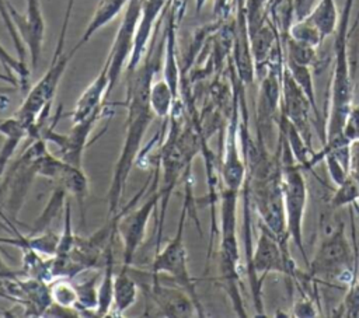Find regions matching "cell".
<instances>
[{"label": "cell", "instance_id": "6da1fadb", "mask_svg": "<svg viewBox=\"0 0 359 318\" xmlns=\"http://www.w3.org/2000/svg\"><path fill=\"white\" fill-rule=\"evenodd\" d=\"M163 46L164 39L161 41L157 50L149 48L140 63L133 70L128 71L125 99L128 115L122 148L119 153V158L115 164L112 179L107 193L108 219H114L119 213L118 209L125 192L128 177L137 160L143 137L153 118L156 116L150 106V90L154 81V74L158 67Z\"/></svg>", "mask_w": 359, "mask_h": 318}, {"label": "cell", "instance_id": "7a4b0ae2", "mask_svg": "<svg viewBox=\"0 0 359 318\" xmlns=\"http://www.w3.org/2000/svg\"><path fill=\"white\" fill-rule=\"evenodd\" d=\"M355 0H345L342 13L339 14L334 39V70L330 90V112L325 127V141L323 144L345 146L351 144L342 136L346 116L352 108V80L348 60V36L349 20Z\"/></svg>", "mask_w": 359, "mask_h": 318}, {"label": "cell", "instance_id": "3957f363", "mask_svg": "<svg viewBox=\"0 0 359 318\" xmlns=\"http://www.w3.org/2000/svg\"><path fill=\"white\" fill-rule=\"evenodd\" d=\"M74 0L67 1L66 7V15L63 20L62 31L56 43V49L53 52V57L50 62V66L43 73V76L36 81L28 91L24 102L14 113L15 118H18L24 125L29 129V139H38L41 137V130L49 116L52 101L55 98V94L57 91L59 83L67 69L69 62L74 56V53L65 52V41H66V31L70 20V14L73 10Z\"/></svg>", "mask_w": 359, "mask_h": 318}, {"label": "cell", "instance_id": "277c9868", "mask_svg": "<svg viewBox=\"0 0 359 318\" xmlns=\"http://www.w3.org/2000/svg\"><path fill=\"white\" fill-rule=\"evenodd\" d=\"M321 240L311 261H309V275L311 279L323 282L345 283L355 279V254L345 234V224L341 219L324 216L321 219Z\"/></svg>", "mask_w": 359, "mask_h": 318}, {"label": "cell", "instance_id": "5b68a950", "mask_svg": "<svg viewBox=\"0 0 359 318\" xmlns=\"http://www.w3.org/2000/svg\"><path fill=\"white\" fill-rule=\"evenodd\" d=\"M279 161H280V182L286 212V223L289 238L297 247L306 262L309 258L303 245V219L307 205V185L302 165L294 160L292 150L283 133L279 130Z\"/></svg>", "mask_w": 359, "mask_h": 318}, {"label": "cell", "instance_id": "8992f818", "mask_svg": "<svg viewBox=\"0 0 359 318\" xmlns=\"http://www.w3.org/2000/svg\"><path fill=\"white\" fill-rule=\"evenodd\" d=\"M300 272L302 270L294 265L289 254L287 244L278 240L264 224H259V235L247 259V275L257 312H264L261 301L262 282L258 280V275H261V279L264 280L268 273H282L294 280L299 277Z\"/></svg>", "mask_w": 359, "mask_h": 318}, {"label": "cell", "instance_id": "52a82bcc", "mask_svg": "<svg viewBox=\"0 0 359 318\" xmlns=\"http://www.w3.org/2000/svg\"><path fill=\"white\" fill-rule=\"evenodd\" d=\"M240 192L222 189V207H220V248L217 255L219 279L223 289L227 291L234 307L243 304L240 294V276L238 261L240 251L236 234V207L237 196Z\"/></svg>", "mask_w": 359, "mask_h": 318}, {"label": "cell", "instance_id": "ba28073f", "mask_svg": "<svg viewBox=\"0 0 359 318\" xmlns=\"http://www.w3.org/2000/svg\"><path fill=\"white\" fill-rule=\"evenodd\" d=\"M185 214H187V205L181 210L177 233L164 245V248L157 249V254L151 262V273L154 275L163 273L170 276L178 287L184 289L196 301V304L202 307L196 293L195 282L188 270V255H187V247L184 242Z\"/></svg>", "mask_w": 359, "mask_h": 318}, {"label": "cell", "instance_id": "9c48e42d", "mask_svg": "<svg viewBox=\"0 0 359 318\" xmlns=\"http://www.w3.org/2000/svg\"><path fill=\"white\" fill-rule=\"evenodd\" d=\"M158 203L160 191L154 188L153 193L139 207L129 210L128 213H118L116 234L121 237L123 245V268H130L133 258L146 235L147 223Z\"/></svg>", "mask_w": 359, "mask_h": 318}, {"label": "cell", "instance_id": "30bf717a", "mask_svg": "<svg viewBox=\"0 0 359 318\" xmlns=\"http://www.w3.org/2000/svg\"><path fill=\"white\" fill-rule=\"evenodd\" d=\"M153 280L149 284H139L140 290L144 293L147 303H151L158 315L161 317H205L203 308L196 304V301L184 290L164 286L158 280V275L151 273Z\"/></svg>", "mask_w": 359, "mask_h": 318}, {"label": "cell", "instance_id": "8fae6325", "mask_svg": "<svg viewBox=\"0 0 359 318\" xmlns=\"http://www.w3.org/2000/svg\"><path fill=\"white\" fill-rule=\"evenodd\" d=\"M140 7L142 0H130L126 6L122 22L116 31L112 48L107 56L109 62L108 67V78H109V94L114 90L115 84L119 80V76L130 59V53L133 49V41L136 28L140 18Z\"/></svg>", "mask_w": 359, "mask_h": 318}, {"label": "cell", "instance_id": "7c38bea8", "mask_svg": "<svg viewBox=\"0 0 359 318\" xmlns=\"http://www.w3.org/2000/svg\"><path fill=\"white\" fill-rule=\"evenodd\" d=\"M280 112L300 132L304 141L311 147V119L310 111L313 106L292 77L286 64H283L280 76Z\"/></svg>", "mask_w": 359, "mask_h": 318}, {"label": "cell", "instance_id": "4fadbf2b", "mask_svg": "<svg viewBox=\"0 0 359 318\" xmlns=\"http://www.w3.org/2000/svg\"><path fill=\"white\" fill-rule=\"evenodd\" d=\"M101 115L102 112H97L90 115L86 119L74 122L70 132L65 134L56 133L53 130L55 123L50 125V127L43 126L41 130V137L45 141H50L59 147L57 157L62 158L65 163L76 167H83V154H84L88 136Z\"/></svg>", "mask_w": 359, "mask_h": 318}, {"label": "cell", "instance_id": "5bb4252c", "mask_svg": "<svg viewBox=\"0 0 359 318\" xmlns=\"http://www.w3.org/2000/svg\"><path fill=\"white\" fill-rule=\"evenodd\" d=\"M238 118H237V106L230 118V123L227 126L226 141H224V157L222 164V179L223 188L240 192L244 186L247 178V165L244 158L238 150Z\"/></svg>", "mask_w": 359, "mask_h": 318}, {"label": "cell", "instance_id": "9a60e30c", "mask_svg": "<svg viewBox=\"0 0 359 318\" xmlns=\"http://www.w3.org/2000/svg\"><path fill=\"white\" fill-rule=\"evenodd\" d=\"M280 76L282 70L268 69L266 76L262 77L258 94V105H257V120L259 127V134H262L264 127H266L272 122H278L276 116H279L280 106Z\"/></svg>", "mask_w": 359, "mask_h": 318}, {"label": "cell", "instance_id": "2e32d148", "mask_svg": "<svg viewBox=\"0 0 359 318\" xmlns=\"http://www.w3.org/2000/svg\"><path fill=\"white\" fill-rule=\"evenodd\" d=\"M109 62L105 60L101 71L94 78V81L83 91L79 97L74 109L72 112V122H79L88 118L93 113L102 112L105 109L104 101L109 95V78H108Z\"/></svg>", "mask_w": 359, "mask_h": 318}, {"label": "cell", "instance_id": "e0dca14e", "mask_svg": "<svg viewBox=\"0 0 359 318\" xmlns=\"http://www.w3.org/2000/svg\"><path fill=\"white\" fill-rule=\"evenodd\" d=\"M130 268H121L119 273L114 277L112 289V315L122 317L123 312L130 308L139 294V284L129 273Z\"/></svg>", "mask_w": 359, "mask_h": 318}, {"label": "cell", "instance_id": "ac0fdd59", "mask_svg": "<svg viewBox=\"0 0 359 318\" xmlns=\"http://www.w3.org/2000/svg\"><path fill=\"white\" fill-rule=\"evenodd\" d=\"M53 184L62 185L67 195L74 198L79 203L80 209V216H81V223L84 224V202L88 195V178L83 171V167H76L72 164L65 163L59 177L53 181Z\"/></svg>", "mask_w": 359, "mask_h": 318}, {"label": "cell", "instance_id": "d6986e66", "mask_svg": "<svg viewBox=\"0 0 359 318\" xmlns=\"http://www.w3.org/2000/svg\"><path fill=\"white\" fill-rule=\"evenodd\" d=\"M174 97L178 99L180 70L175 57V11L171 10L164 29V77Z\"/></svg>", "mask_w": 359, "mask_h": 318}, {"label": "cell", "instance_id": "ffe728a7", "mask_svg": "<svg viewBox=\"0 0 359 318\" xmlns=\"http://www.w3.org/2000/svg\"><path fill=\"white\" fill-rule=\"evenodd\" d=\"M130 0H100L87 28L84 29L81 38L79 39V42L74 45V48H72V52L76 55V52L90 41V38L98 31L101 29L105 24L111 22L128 4Z\"/></svg>", "mask_w": 359, "mask_h": 318}, {"label": "cell", "instance_id": "44dd1931", "mask_svg": "<svg viewBox=\"0 0 359 318\" xmlns=\"http://www.w3.org/2000/svg\"><path fill=\"white\" fill-rule=\"evenodd\" d=\"M248 35H250L251 53L254 57V63L259 69L268 62L273 43L276 42V31L271 24L264 21L254 32Z\"/></svg>", "mask_w": 359, "mask_h": 318}, {"label": "cell", "instance_id": "7402d4cb", "mask_svg": "<svg viewBox=\"0 0 359 318\" xmlns=\"http://www.w3.org/2000/svg\"><path fill=\"white\" fill-rule=\"evenodd\" d=\"M338 11L335 0H320L316 3L311 13L306 17V20L313 24L323 38L334 35L337 24H338Z\"/></svg>", "mask_w": 359, "mask_h": 318}, {"label": "cell", "instance_id": "603a6c76", "mask_svg": "<svg viewBox=\"0 0 359 318\" xmlns=\"http://www.w3.org/2000/svg\"><path fill=\"white\" fill-rule=\"evenodd\" d=\"M66 196H67L66 189L62 185L55 184V189H53L52 196L49 198L45 209L41 213V216L34 221V226L31 228V235H35L38 233H42V231L48 230L49 224L55 220L56 216H59V213L66 206V202H67Z\"/></svg>", "mask_w": 359, "mask_h": 318}, {"label": "cell", "instance_id": "cb8c5ba5", "mask_svg": "<svg viewBox=\"0 0 359 318\" xmlns=\"http://www.w3.org/2000/svg\"><path fill=\"white\" fill-rule=\"evenodd\" d=\"M177 104L170 85L164 78L153 81L150 90V106L157 118H167Z\"/></svg>", "mask_w": 359, "mask_h": 318}, {"label": "cell", "instance_id": "d4e9b609", "mask_svg": "<svg viewBox=\"0 0 359 318\" xmlns=\"http://www.w3.org/2000/svg\"><path fill=\"white\" fill-rule=\"evenodd\" d=\"M49 293L52 303L65 308H77V291L74 283L67 277H57L50 282ZM77 311V310H76Z\"/></svg>", "mask_w": 359, "mask_h": 318}, {"label": "cell", "instance_id": "484cf974", "mask_svg": "<svg viewBox=\"0 0 359 318\" xmlns=\"http://www.w3.org/2000/svg\"><path fill=\"white\" fill-rule=\"evenodd\" d=\"M0 64L4 67L7 78L14 83L15 85H21L25 87L27 81L29 78V69L27 66V63L21 62L17 57H13L6 49L4 46L0 43Z\"/></svg>", "mask_w": 359, "mask_h": 318}, {"label": "cell", "instance_id": "4316f807", "mask_svg": "<svg viewBox=\"0 0 359 318\" xmlns=\"http://www.w3.org/2000/svg\"><path fill=\"white\" fill-rule=\"evenodd\" d=\"M359 203V186L355 179L348 174V177L337 185L335 192L330 199V206L337 210L346 206H355Z\"/></svg>", "mask_w": 359, "mask_h": 318}, {"label": "cell", "instance_id": "83f0119b", "mask_svg": "<svg viewBox=\"0 0 359 318\" xmlns=\"http://www.w3.org/2000/svg\"><path fill=\"white\" fill-rule=\"evenodd\" d=\"M286 52L287 60L296 64L311 66L316 60V48L300 41H296L292 36H287L286 39Z\"/></svg>", "mask_w": 359, "mask_h": 318}, {"label": "cell", "instance_id": "f1b7e54d", "mask_svg": "<svg viewBox=\"0 0 359 318\" xmlns=\"http://www.w3.org/2000/svg\"><path fill=\"white\" fill-rule=\"evenodd\" d=\"M289 36L303 43H307L313 48H317L324 39L323 35L318 32V29L313 24H310L306 18L296 21L293 25H290Z\"/></svg>", "mask_w": 359, "mask_h": 318}, {"label": "cell", "instance_id": "f546056e", "mask_svg": "<svg viewBox=\"0 0 359 318\" xmlns=\"http://www.w3.org/2000/svg\"><path fill=\"white\" fill-rule=\"evenodd\" d=\"M293 315L300 317V318H307V317H317L318 310L314 305V301L309 297V294L302 293V298L297 300L293 305Z\"/></svg>", "mask_w": 359, "mask_h": 318}, {"label": "cell", "instance_id": "4dcf8cb0", "mask_svg": "<svg viewBox=\"0 0 359 318\" xmlns=\"http://www.w3.org/2000/svg\"><path fill=\"white\" fill-rule=\"evenodd\" d=\"M348 174L355 179L359 186V139L353 140L349 146V160H348ZM359 205V203H358Z\"/></svg>", "mask_w": 359, "mask_h": 318}, {"label": "cell", "instance_id": "1f68e13d", "mask_svg": "<svg viewBox=\"0 0 359 318\" xmlns=\"http://www.w3.org/2000/svg\"><path fill=\"white\" fill-rule=\"evenodd\" d=\"M316 3H317L316 0H293L292 10H293L296 21L304 20L311 13Z\"/></svg>", "mask_w": 359, "mask_h": 318}, {"label": "cell", "instance_id": "d6a6232c", "mask_svg": "<svg viewBox=\"0 0 359 318\" xmlns=\"http://www.w3.org/2000/svg\"><path fill=\"white\" fill-rule=\"evenodd\" d=\"M20 273H22V270H21V272L13 270L10 266H7V265L3 262V259H1V256H0V280L20 277ZM22 275H24V273H22Z\"/></svg>", "mask_w": 359, "mask_h": 318}, {"label": "cell", "instance_id": "836d02e7", "mask_svg": "<svg viewBox=\"0 0 359 318\" xmlns=\"http://www.w3.org/2000/svg\"><path fill=\"white\" fill-rule=\"evenodd\" d=\"M355 207H356V210H358V219H359V205H355Z\"/></svg>", "mask_w": 359, "mask_h": 318}]
</instances>
